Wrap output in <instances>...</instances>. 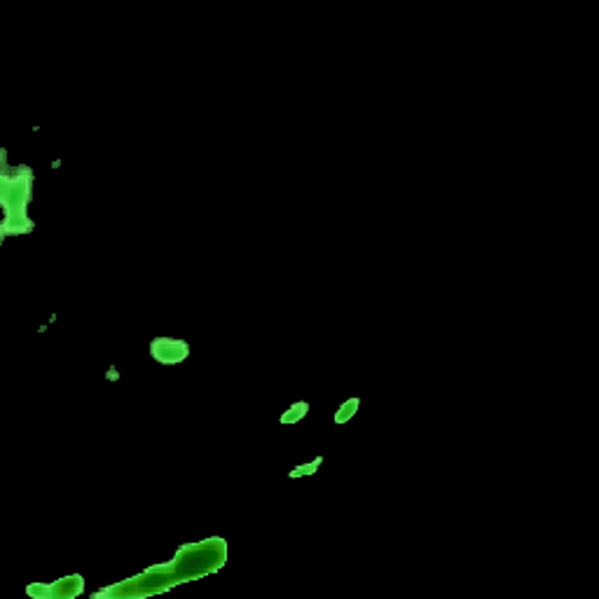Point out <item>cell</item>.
<instances>
[{
	"label": "cell",
	"instance_id": "cell-2",
	"mask_svg": "<svg viewBox=\"0 0 599 599\" xmlns=\"http://www.w3.org/2000/svg\"><path fill=\"white\" fill-rule=\"evenodd\" d=\"M307 410H309V407H307V403H298V405H293V407H291V415H284V417H281V422H284V424H288V422H295L298 417H300V419H302V417L307 415Z\"/></svg>",
	"mask_w": 599,
	"mask_h": 599
},
{
	"label": "cell",
	"instance_id": "cell-1",
	"mask_svg": "<svg viewBox=\"0 0 599 599\" xmlns=\"http://www.w3.org/2000/svg\"><path fill=\"white\" fill-rule=\"evenodd\" d=\"M85 590V581L82 576H68L59 581L56 585H49V588H42V585H28V595H56V597H73V595H80Z\"/></svg>",
	"mask_w": 599,
	"mask_h": 599
},
{
	"label": "cell",
	"instance_id": "cell-3",
	"mask_svg": "<svg viewBox=\"0 0 599 599\" xmlns=\"http://www.w3.org/2000/svg\"><path fill=\"white\" fill-rule=\"evenodd\" d=\"M356 407H358V398L349 400V403H346V405L342 407V412H339V415L335 417V419H337V422H346V419L351 417V410H356Z\"/></svg>",
	"mask_w": 599,
	"mask_h": 599
}]
</instances>
